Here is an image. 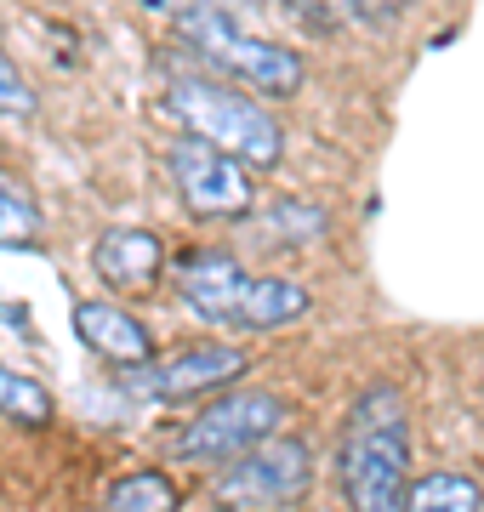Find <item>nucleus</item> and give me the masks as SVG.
Segmentation results:
<instances>
[{
    "label": "nucleus",
    "mask_w": 484,
    "mask_h": 512,
    "mask_svg": "<svg viewBox=\"0 0 484 512\" xmlns=\"http://www.w3.org/2000/svg\"><path fill=\"white\" fill-rule=\"evenodd\" d=\"M342 495L354 512H405L410 501V410L388 382L365 387L342 433Z\"/></svg>",
    "instance_id": "f257e3e1"
},
{
    "label": "nucleus",
    "mask_w": 484,
    "mask_h": 512,
    "mask_svg": "<svg viewBox=\"0 0 484 512\" xmlns=\"http://www.w3.org/2000/svg\"><path fill=\"white\" fill-rule=\"evenodd\" d=\"M171 279H177V296L200 319L228 330H285L308 319V308H314V296L297 279L245 274L228 251H183L171 262Z\"/></svg>",
    "instance_id": "f03ea898"
},
{
    "label": "nucleus",
    "mask_w": 484,
    "mask_h": 512,
    "mask_svg": "<svg viewBox=\"0 0 484 512\" xmlns=\"http://www.w3.org/2000/svg\"><path fill=\"white\" fill-rule=\"evenodd\" d=\"M166 114L188 137L217 143L223 154H234L240 165H257V171L280 165V154H285V137L268 120L262 97L240 92L228 80H211V74H177L166 86Z\"/></svg>",
    "instance_id": "7ed1b4c3"
},
{
    "label": "nucleus",
    "mask_w": 484,
    "mask_h": 512,
    "mask_svg": "<svg viewBox=\"0 0 484 512\" xmlns=\"http://www.w3.org/2000/svg\"><path fill=\"white\" fill-rule=\"evenodd\" d=\"M177 40H183L217 80L245 86L251 97H297L302 80H308V63H302L297 46L251 35V29H240L234 12H223V6H205V12L177 18Z\"/></svg>",
    "instance_id": "20e7f679"
},
{
    "label": "nucleus",
    "mask_w": 484,
    "mask_h": 512,
    "mask_svg": "<svg viewBox=\"0 0 484 512\" xmlns=\"http://www.w3.org/2000/svg\"><path fill=\"white\" fill-rule=\"evenodd\" d=\"M285 427V399L280 393H223L217 404H205L200 416H188L171 433V461L183 467H228V461L251 456L257 444H268Z\"/></svg>",
    "instance_id": "39448f33"
},
{
    "label": "nucleus",
    "mask_w": 484,
    "mask_h": 512,
    "mask_svg": "<svg viewBox=\"0 0 484 512\" xmlns=\"http://www.w3.org/2000/svg\"><path fill=\"white\" fill-rule=\"evenodd\" d=\"M314 484V450L291 433H274L268 444H257L251 456L228 461L211 495L223 507H245V512H274V507H291L302 490Z\"/></svg>",
    "instance_id": "423d86ee"
},
{
    "label": "nucleus",
    "mask_w": 484,
    "mask_h": 512,
    "mask_svg": "<svg viewBox=\"0 0 484 512\" xmlns=\"http://www.w3.org/2000/svg\"><path fill=\"white\" fill-rule=\"evenodd\" d=\"M245 365L251 359L240 348H228V342H188V348L154 353L149 365H137V370H120V387L131 399H149V404H188L200 393H217V387L240 382Z\"/></svg>",
    "instance_id": "0eeeda50"
},
{
    "label": "nucleus",
    "mask_w": 484,
    "mask_h": 512,
    "mask_svg": "<svg viewBox=\"0 0 484 512\" xmlns=\"http://www.w3.org/2000/svg\"><path fill=\"white\" fill-rule=\"evenodd\" d=\"M166 171L194 217H245L251 211V177L217 143H200L183 131L177 143H166Z\"/></svg>",
    "instance_id": "6e6552de"
},
{
    "label": "nucleus",
    "mask_w": 484,
    "mask_h": 512,
    "mask_svg": "<svg viewBox=\"0 0 484 512\" xmlns=\"http://www.w3.org/2000/svg\"><path fill=\"white\" fill-rule=\"evenodd\" d=\"M92 268L109 291L143 296V291L160 285V274H166V245H160V234H149V228H103V234L92 239Z\"/></svg>",
    "instance_id": "1a4fd4ad"
},
{
    "label": "nucleus",
    "mask_w": 484,
    "mask_h": 512,
    "mask_svg": "<svg viewBox=\"0 0 484 512\" xmlns=\"http://www.w3.org/2000/svg\"><path fill=\"white\" fill-rule=\"evenodd\" d=\"M75 336L80 348H92L97 359H109L120 370H137L154 359V330L120 302H75Z\"/></svg>",
    "instance_id": "9d476101"
},
{
    "label": "nucleus",
    "mask_w": 484,
    "mask_h": 512,
    "mask_svg": "<svg viewBox=\"0 0 484 512\" xmlns=\"http://www.w3.org/2000/svg\"><path fill=\"white\" fill-rule=\"evenodd\" d=\"M291 12L319 35H342V29H388L405 12V0H291Z\"/></svg>",
    "instance_id": "9b49d317"
},
{
    "label": "nucleus",
    "mask_w": 484,
    "mask_h": 512,
    "mask_svg": "<svg viewBox=\"0 0 484 512\" xmlns=\"http://www.w3.org/2000/svg\"><path fill=\"white\" fill-rule=\"evenodd\" d=\"M177 507H183V490L171 484V473H154V467L120 473L103 490V512H177Z\"/></svg>",
    "instance_id": "f8f14e48"
},
{
    "label": "nucleus",
    "mask_w": 484,
    "mask_h": 512,
    "mask_svg": "<svg viewBox=\"0 0 484 512\" xmlns=\"http://www.w3.org/2000/svg\"><path fill=\"white\" fill-rule=\"evenodd\" d=\"M405 512H479V484L467 473H428L410 484Z\"/></svg>",
    "instance_id": "ddd939ff"
},
{
    "label": "nucleus",
    "mask_w": 484,
    "mask_h": 512,
    "mask_svg": "<svg viewBox=\"0 0 484 512\" xmlns=\"http://www.w3.org/2000/svg\"><path fill=\"white\" fill-rule=\"evenodd\" d=\"M0 416L23 421V427H46V421H52V393H46L35 376L0 365Z\"/></svg>",
    "instance_id": "4468645a"
},
{
    "label": "nucleus",
    "mask_w": 484,
    "mask_h": 512,
    "mask_svg": "<svg viewBox=\"0 0 484 512\" xmlns=\"http://www.w3.org/2000/svg\"><path fill=\"white\" fill-rule=\"evenodd\" d=\"M40 239V205L29 188H18L12 177H0V245H12V251H23V245H35Z\"/></svg>",
    "instance_id": "2eb2a0df"
},
{
    "label": "nucleus",
    "mask_w": 484,
    "mask_h": 512,
    "mask_svg": "<svg viewBox=\"0 0 484 512\" xmlns=\"http://www.w3.org/2000/svg\"><path fill=\"white\" fill-rule=\"evenodd\" d=\"M0 114H12V120L35 114V86H29L23 69L6 57V46H0Z\"/></svg>",
    "instance_id": "dca6fc26"
},
{
    "label": "nucleus",
    "mask_w": 484,
    "mask_h": 512,
    "mask_svg": "<svg viewBox=\"0 0 484 512\" xmlns=\"http://www.w3.org/2000/svg\"><path fill=\"white\" fill-rule=\"evenodd\" d=\"M149 12H171V18H188V12H205V6H234V0H143Z\"/></svg>",
    "instance_id": "f3484780"
}]
</instances>
